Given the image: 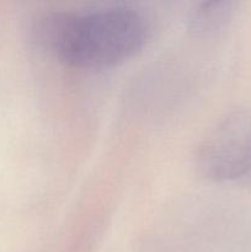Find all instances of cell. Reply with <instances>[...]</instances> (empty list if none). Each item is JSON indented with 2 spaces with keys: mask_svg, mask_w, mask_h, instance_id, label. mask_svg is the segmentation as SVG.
<instances>
[{
  "mask_svg": "<svg viewBox=\"0 0 251 252\" xmlns=\"http://www.w3.org/2000/svg\"><path fill=\"white\" fill-rule=\"evenodd\" d=\"M197 167L213 181L235 180L251 169V111L236 110L213 128L197 152Z\"/></svg>",
  "mask_w": 251,
  "mask_h": 252,
  "instance_id": "obj_2",
  "label": "cell"
},
{
  "mask_svg": "<svg viewBox=\"0 0 251 252\" xmlns=\"http://www.w3.org/2000/svg\"><path fill=\"white\" fill-rule=\"evenodd\" d=\"M34 39L65 65L100 69L132 58L149 36L145 17L132 7L51 12L37 20Z\"/></svg>",
  "mask_w": 251,
  "mask_h": 252,
  "instance_id": "obj_1",
  "label": "cell"
},
{
  "mask_svg": "<svg viewBox=\"0 0 251 252\" xmlns=\"http://www.w3.org/2000/svg\"><path fill=\"white\" fill-rule=\"evenodd\" d=\"M235 11L231 1H209L199 5L189 19V27L199 34H209L223 29Z\"/></svg>",
  "mask_w": 251,
  "mask_h": 252,
  "instance_id": "obj_3",
  "label": "cell"
}]
</instances>
